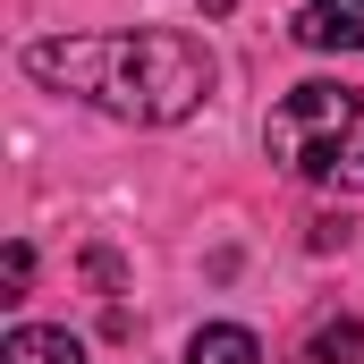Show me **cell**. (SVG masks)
<instances>
[{
    "mask_svg": "<svg viewBox=\"0 0 364 364\" xmlns=\"http://www.w3.org/2000/svg\"><path fill=\"white\" fill-rule=\"evenodd\" d=\"M263 144H272V161L288 170V178L364 195V93H348V85H296V93H279Z\"/></svg>",
    "mask_w": 364,
    "mask_h": 364,
    "instance_id": "7a4b0ae2",
    "label": "cell"
},
{
    "mask_svg": "<svg viewBox=\"0 0 364 364\" xmlns=\"http://www.w3.org/2000/svg\"><path fill=\"white\" fill-rule=\"evenodd\" d=\"M26 77H43L51 93H77L127 127H178L212 93V51L195 34H170V26L51 34V43H26Z\"/></svg>",
    "mask_w": 364,
    "mask_h": 364,
    "instance_id": "6da1fadb",
    "label": "cell"
},
{
    "mask_svg": "<svg viewBox=\"0 0 364 364\" xmlns=\"http://www.w3.org/2000/svg\"><path fill=\"white\" fill-rule=\"evenodd\" d=\"M0 364H85V339H68L51 322H17L0 339Z\"/></svg>",
    "mask_w": 364,
    "mask_h": 364,
    "instance_id": "277c9868",
    "label": "cell"
},
{
    "mask_svg": "<svg viewBox=\"0 0 364 364\" xmlns=\"http://www.w3.org/2000/svg\"><path fill=\"white\" fill-rule=\"evenodd\" d=\"M186 364H263V348H255V331H237V322H203V331L186 339Z\"/></svg>",
    "mask_w": 364,
    "mask_h": 364,
    "instance_id": "5b68a950",
    "label": "cell"
},
{
    "mask_svg": "<svg viewBox=\"0 0 364 364\" xmlns=\"http://www.w3.org/2000/svg\"><path fill=\"white\" fill-rule=\"evenodd\" d=\"M296 43L305 51H364V0H305Z\"/></svg>",
    "mask_w": 364,
    "mask_h": 364,
    "instance_id": "3957f363",
    "label": "cell"
},
{
    "mask_svg": "<svg viewBox=\"0 0 364 364\" xmlns=\"http://www.w3.org/2000/svg\"><path fill=\"white\" fill-rule=\"evenodd\" d=\"M26 279H34V246H9V255H0V288L26 296Z\"/></svg>",
    "mask_w": 364,
    "mask_h": 364,
    "instance_id": "52a82bcc",
    "label": "cell"
},
{
    "mask_svg": "<svg viewBox=\"0 0 364 364\" xmlns=\"http://www.w3.org/2000/svg\"><path fill=\"white\" fill-rule=\"evenodd\" d=\"M229 9H237V0H203V17H229Z\"/></svg>",
    "mask_w": 364,
    "mask_h": 364,
    "instance_id": "ba28073f",
    "label": "cell"
},
{
    "mask_svg": "<svg viewBox=\"0 0 364 364\" xmlns=\"http://www.w3.org/2000/svg\"><path fill=\"white\" fill-rule=\"evenodd\" d=\"M305 356L314 364H364V322H322L305 339Z\"/></svg>",
    "mask_w": 364,
    "mask_h": 364,
    "instance_id": "8992f818",
    "label": "cell"
}]
</instances>
